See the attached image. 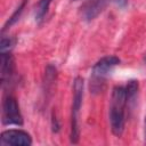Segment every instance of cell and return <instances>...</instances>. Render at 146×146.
Here are the masks:
<instances>
[{
	"label": "cell",
	"mask_w": 146,
	"mask_h": 146,
	"mask_svg": "<svg viewBox=\"0 0 146 146\" xmlns=\"http://www.w3.org/2000/svg\"><path fill=\"white\" fill-rule=\"evenodd\" d=\"M125 88L116 86L113 88L110 105V124L114 136L121 137L125 124V106H127Z\"/></svg>",
	"instance_id": "1"
},
{
	"label": "cell",
	"mask_w": 146,
	"mask_h": 146,
	"mask_svg": "<svg viewBox=\"0 0 146 146\" xmlns=\"http://www.w3.org/2000/svg\"><path fill=\"white\" fill-rule=\"evenodd\" d=\"M120 64V59L116 56H106L100 58L91 70L90 75V82L89 88L90 92L92 94H99L104 90L107 76L113 71L115 66Z\"/></svg>",
	"instance_id": "2"
},
{
	"label": "cell",
	"mask_w": 146,
	"mask_h": 146,
	"mask_svg": "<svg viewBox=\"0 0 146 146\" xmlns=\"http://www.w3.org/2000/svg\"><path fill=\"white\" fill-rule=\"evenodd\" d=\"M83 79L76 76L73 82V98H72V113H71V143L76 144L80 138L79 129V114L83 98Z\"/></svg>",
	"instance_id": "3"
},
{
	"label": "cell",
	"mask_w": 146,
	"mask_h": 146,
	"mask_svg": "<svg viewBox=\"0 0 146 146\" xmlns=\"http://www.w3.org/2000/svg\"><path fill=\"white\" fill-rule=\"evenodd\" d=\"M1 122L3 125H23V115L21 113L17 99L8 95L2 100V111H1Z\"/></svg>",
	"instance_id": "4"
},
{
	"label": "cell",
	"mask_w": 146,
	"mask_h": 146,
	"mask_svg": "<svg viewBox=\"0 0 146 146\" xmlns=\"http://www.w3.org/2000/svg\"><path fill=\"white\" fill-rule=\"evenodd\" d=\"M0 141L2 145L30 146L32 145V137L29 132L22 129H9L1 132Z\"/></svg>",
	"instance_id": "5"
},
{
	"label": "cell",
	"mask_w": 146,
	"mask_h": 146,
	"mask_svg": "<svg viewBox=\"0 0 146 146\" xmlns=\"http://www.w3.org/2000/svg\"><path fill=\"white\" fill-rule=\"evenodd\" d=\"M108 0H86L81 6V16L84 21L95 19L106 7Z\"/></svg>",
	"instance_id": "6"
},
{
	"label": "cell",
	"mask_w": 146,
	"mask_h": 146,
	"mask_svg": "<svg viewBox=\"0 0 146 146\" xmlns=\"http://www.w3.org/2000/svg\"><path fill=\"white\" fill-rule=\"evenodd\" d=\"M0 75H1V84L5 87L6 83H9L11 80V76L14 74V58L10 51L1 52V59H0Z\"/></svg>",
	"instance_id": "7"
},
{
	"label": "cell",
	"mask_w": 146,
	"mask_h": 146,
	"mask_svg": "<svg viewBox=\"0 0 146 146\" xmlns=\"http://www.w3.org/2000/svg\"><path fill=\"white\" fill-rule=\"evenodd\" d=\"M51 2L52 0H39V2L35 6V10H34V17H35L36 23H41L43 21V18L46 17L49 10Z\"/></svg>",
	"instance_id": "8"
},
{
	"label": "cell",
	"mask_w": 146,
	"mask_h": 146,
	"mask_svg": "<svg viewBox=\"0 0 146 146\" xmlns=\"http://www.w3.org/2000/svg\"><path fill=\"white\" fill-rule=\"evenodd\" d=\"M26 2H27V0H22V2L18 5V7L15 9V11L11 14V16H10V17L7 19V22L5 23V25H3V27H2V33H3L6 30H8L11 25H14V24L19 19L22 13L24 11V8H25V6H26Z\"/></svg>",
	"instance_id": "9"
},
{
	"label": "cell",
	"mask_w": 146,
	"mask_h": 146,
	"mask_svg": "<svg viewBox=\"0 0 146 146\" xmlns=\"http://www.w3.org/2000/svg\"><path fill=\"white\" fill-rule=\"evenodd\" d=\"M56 76H57V70L54 65L49 64L47 67H46V71H44V81H43V84L46 87V91L44 92H48L50 90V88L52 87L55 80H56Z\"/></svg>",
	"instance_id": "10"
},
{
	"label": "cell",
	"mask_w": 146,
	"mask_h": 146,
	"mask_svg": "<svg viewBox=\"0 0 146 146\" xmlns=\"http://www.w3.org/2000/svg\"><path fill=\"white\" fill-rule=\"evenodd\" d=\"M138 87L139 86H138V81L137 80H130V81H128L127 86L124 87L125 88V94H127V103L131 102L136 97V95L138 92Z\"/></svg>",
	"instance_id": "11"
},
{
	"label": "cell",
	"mask_w": 146,
	"mask_h": 146,
	"mask_svg": "<svg viewBox=\"0 0 146 146\" xmlns=\"http://www.w3.org/2000/svg\"><path fill=\"white\" fill-rule=\"evenodd\" d=\"M15 44V40L10 36H2L1 38V42H0V50L1 52H5V51H10L13 46Z\"/></svg>",
	"instance_id": "12"
},
{
	"label": "cell",
	"mask_w": 146,
	"mask_h": 146,
	"mask_svg": "<svg viewBox=\"0 0 146 146\" xmlns=\"http://www.w3.org/2000/svg\"><path fill=\"white\" fill-rule=\"evenodd\" d=\"M51 128H52L54 132H58L59 129H60V124H59V122H58V120H57L55 114H52V116H51Z\"/></svg>",
	"instance_id": "13"
},
{
	"label": "cell",
	"mask_w": 146,
	"mask_h": 146,
	"mask_svg": "<svg viewBox=\"0 0 146 146\" xmlns=\"http://www.w3.org/2000/svg\"><path fill=\"white\" fill-rule=\"evenodd\" d=\"M128 1H129V0H115L116 5H117L119 7H121V8H124V7L128 5Z\"/></svg>",
	"instance_id": "14"
},
{
	"label": "cell",
	"mask_w": 146,
	"mask_h": 146,
	"mask_svg": "<svg viewBox=\"0 0 146 146\" xmlns=\"http://www.w3.org/2000/svg\"><path fill=\"white\" fill-rule=\"evenodd\" d=\"M144 137L146 140V115H145V120H144Z\"/></svg>",
	"instance_id": "15"
},
{
	"label": "cell",
	"mask_w": 146,
	"mask_h": 146,
	"mask_svg": "<svg viewBox=\"0 0 146 146\" xmlns=\"http://www.w3.org/2000/svg\"><path fill=\"white\" fill-rule=\"evenodd\" d=\"M144 64L146 65V54H145V56H144Z\"/></svg>",
	"instance_id": "16"
}]
</instances>
